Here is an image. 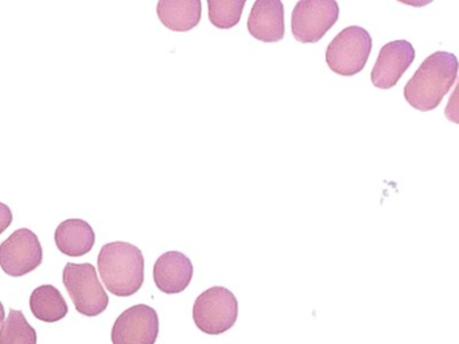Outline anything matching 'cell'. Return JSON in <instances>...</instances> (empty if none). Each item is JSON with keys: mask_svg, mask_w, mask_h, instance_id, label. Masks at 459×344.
I'll return each mask as SVG.
<instances>
[{"mask_svg": "<svg viewBox=\"0 0 459 344\" xmlns=\"http://www.w3.org/2000/svg\"><path fill=\"white\" fill-rule=\"evenodd\" d=\"M456 73L458 59L454 54L447 51L431 54L405 85V101L420 112L434 110L453 88Z\"/></svg>", "mask_w": 459, "mask_h": 344, "instance_id": "6da1fadb", "label": "cell"}, {"mask_svg": "<svg viewBox=\"0 0 459 344\" xmlns=\"http://www.w3.org/2000/svg\"><path fill=\"white\" fill-rule=\"evenodd\" d=\"M99 273L107 289L115 296L135 295L144 281L142 250L128 242H111L101 247L98 257Z\"/></svg>", "mask_w": 459, "mask_h": 344, "instance_id": "7a4b0ae2", "label": "cell"}, {"mask_svg": "<svg viewBox=\"0 0 459 344\" xmlns=\"http://www.w3.org/2000/svg\"><path fill=\"white\" fill-rule=\"evenodd\" d=\"M63 280L77 312L93 317L106 311L108 295L99 281L98 271L92 263H66Z\"/></svg>", "mask_w": 459, "mask_h": 344, "instance_id": "3957f363", "label": "cell"}, {"mask_svg": "<svg viewBox=\"0 0 459 344\" xmlns=\"http://www.w3.org/2000/svg\"><path fill=\"white\" fill-rule=\"evenodd\" d=\"M372 50V37L359 26L343 29L326 48L330 70L343 77H351L364 69Z\"/></svg>", "mask_w": 459, "mask_h": 344, "instance_id": "277c9868", "label": "cell"}, {"mask_svg": "<svg viewBox=\"0 0 459 344\" xmlns=\"http://www.w3.org/2000/svg\"><path fill=\"white\" fill-rule=\"evenodd\" d=\"M238 316V298L227 288H209L198 296L193 306L195 325L208 335L227 332L235 325Z\"/></svg>", "mask_w": 459, "mask_h": 344, "instance_id": "5b68a950", "label": "cell"}, {"mask_svg": "<svg viewBox=\"0 0 459 344\" xmlns=\"http://www.w3.org/2000/svg\"><path fill=\"white\" fill-rule=\"evenodd\" d=\"M340 7L334 0H302L292 11L291 30L300 43L319 42L334 26Z\"/></svg>", "mask_w": 459, "mask_h": 344, "instance_id": "8992f818", "label": "cell"}, {"mask_svg": "<svg viewBox=\"0 0 459 344\" xmlns=\"http://www.w3.org/2000/svg\"><path fill=\"white\" fill-rule=\"evenodd\" d=\"M42 257L41 242L29 228L14 231L0 244V266L9 276L22 277L30 273L41 265Z\"/></svg>", "mask_w": 459, "mask_h": 344, "instance_id": "52a82bcc", "label": "cell"}, {"mask_svg": "<svg viewBox=\"0 0 459 344\" xmlns=\"http://www.w3.org/2000/svg\"><path fill=\"white\" fill-rule=\"evenodd\" d=\"M160 333L157 311L146 304L126 309L112 328L114 344H155Z\"/></svg>", "mask_w": 459, "mask_h": 344, "instance_id": "ba28073f", "label": "cell"}, {"mask_svg": "<svg viewBox=\"0 0 459 344\" xmlns=\"http://www.w3.org/2000/svg\"><path fill=\"white\" fill-rule=\"evenodd\" d=\"M415 59V48L408 40L386 43L378 53L370 80L378 89H391L399 82Z\"/></svg>", "mask_w": 459, "mask_h": 344, "instance_id": "9c48e42d", "label": "cell"}, {"mask_svg": "<svg viewBox=\"0 0 459 344\" xmlns=\"http://www.w3.org/2000/svg\"><path fill=\"white\" fill-rule=\"evenodd\" d=\"M193 279L190 258L179 252H168L154 265V281L158 289L168 295L184 292Z\"/></svg>", "mask_w": 459, "mask_h": 344, "instance_id": "30bf717a", "label": "cell"}, {"mask_svg": "<svg viewBox=\"0 0 459 344\" xmlns=\"http://www.w3.org/2000/svg\"><path fill=\"white\" fill-rule=\"evenodd\" d=\"M249 34L262 42H279L284 37V8L281 0H257L248 16Z\"/></svg>", "mask_w": 459, "mask_h": 344, "instance_id": "8fae6325", "label": "cell"}, {"mask_svg": "<svg viewBox=\"0 0 459 344\" xmlns=\"http://www.w3.org/2000/svg\"><path fill=\"white\" fill-rule=\"evenodd\" d=\"M58 250L69 257H82L92 250L96 236L92 226L82 219H66L55 233Z\"/></svg>", "mask_w": 459, "mask_h": 344, "instance_id": "7c38bea8", "label": "cell"}, {"mask_svg": "<svg viewBox=\"0 0 459 344\" xmlns=\"http://www.w3.org/2000/svg\"><path fill=\"white\" fill-rule=\"evenodd\" d=\"M157 13L163 26L173 31H189L200 23L203 4L200 0H160Z\"/></svg>", "mask_w": 459, "mask_h": 344, "instance_id": "4fadbf2b", "label": "cell"}, {"mask_svg": "<svg viewBox=\"0 0 459 344\" xmlns=\"http://www.w3.org/2000/svg\"><path fill=\"white\" fill-rule=\"evenodd\" d=\"M30 309L37 319L45 322H60L69 312L65 298L53 285H41L33 290Z\"/></svg>", "mask_w": 459, "mask_h": 344, "instance_id": "5bb4252c", "label": "cell"}, {"mask_svg": "<svg viewBox=\"0 0 459 344\" xmlns=\"http://www.w3.org/2000/svg\"><path fill=\"white\" fill-rule=\"evenodd\" d=\"M0 344H37V332L25 314L10 309L9 316L0 327Z\"/></svg>", "mask_w": 459, "mask_h": 344, "instance_id": "9a60e30c", "label": "cell"}, {"mask_svg": "<svg viewBox=\"0 0 459 344\" xmlns=\"http://www.w3.org/2000/svg\"><path fill=\"white\" fill-rule=\"evenodd\" d=\"M246 0H208L209 19L217 29H232L240 22Z\"/></svg>", "mask_w": 459, "mask_h": 344, "instance_id": "2e32d148", "label": "cell"}, {"mask_svg": "<svg viewBox=\"0 0 459 344\" xmlns=\"http://www.w3.org/2000/svg\"><path fill=\"white\" fill-rule=\"evenodd\" d=\"M13 223V212L7 204L0 203V234L4 233Z\"/></svg>", "mask_w": 459, "mask_h": 344, "instance_id": "e0dca14e", "label": "cell"}, {"mask_svg": "<svg viewBox=\"0 0 459 344\" xmlns=\"http://www.w3.org/2000/svg\"><path fill=\"white\" fill-rule=\"evenodd\" d=\"M4 317H6V314H4V304H2V301H0V327L4 324Z\"/></svg>", "mask_w": 459, "mask_h": 344, "instance_id": "ac0fdd59", "label": "cell"}]
</instances>
